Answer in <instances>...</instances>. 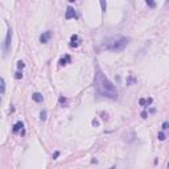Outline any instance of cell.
<instances>
[{"label":"cell","instance_id":"obj_13","mask_svg":"<svg viewBox=\"0 0 169 169\" xmlns=\"http://www.w3.org/2000/svg\"><path fill=\"white\" fill-rule=\"evenodd\" d=\"M17 67H19V69H22V67H24V62H22V61H19V62H17Z\"/></svg>","mask_w":169,"mask_h":169},{"label":"cell","instance_id":"obj_1","mask_svg":"<svg viewBox=\"0 0 169 169\" xmlns=\"http://www.w3.org/2000/svg\"><path fill=\"white\" fill-rule=\"evenodd\" d=\"M95 90H97L98 95L100 97L108 98V99H116L118 98V90L108 78L102 73L99 67H97V73H95Z\"/></svg>","mask_w":169,"mask_h":169},{"label":"cell","instance_id":"obj_6","mask_svg":"<svg viewBox=\"0 0 169 169\" xmlns=\"http://www.w3.org/2000/svg\"><path fill=\"white\" fill-rule=\"evenodd\" d=\"M32 99L37 103H41L42 100H44V97H42V94H40V92H35V94L32 95Z\"/></svg>","mask_w":169,"mask_h":169},{"label":"cell","instance_id":"obj_21","mask_svg":"<svg viewBox=\"0 0 169 169\" xmlns=\"http://www.w3.org/2000/svg\"><path fill=\"white\" fill-rule=\"evenodd\" d=\"M168 169H169V162H168Z\"/></svg>","mask_w":169,"mask_h":169},{"label":"cell","instance_id":"obj_5","mask_svg":"<svg viewBox=\"0 0 169 169\" xmlns=\"http://www.w3.org/2000/svg\"><path fill=\"white\" fill-rule=\"evenodd\" d=\"M50 37H52V32H50V30H46V32H44L40 36V41L42 44H46V42L50 40Z\"/></svg>","mask_w":169,"mask_h":169},{"label":"cell","instance_id":"obj_8","mask_svg":"<svg viewBox=\"0 0 169 169\" xmlns=\"http://www.w3.org/2000/svg\"><path fill=\"white\" fill-rule=\"evenodd\" d=\"M22 127H24V124H22L21 122H17L15 126H13V132H15V134L16 132H19L20 129H22Z\"/></svg>","mask_w":169,"mask_h":169},{"label":"cell","instance_id":"obj_14","mask_svg":"<svg viewBox=\"0 0 169 169\" xmlns=\"http://www.w3.org/2000/svg\"><path fill=\"white\" fill-rule=\"evenodd\" d=\"M21 77H22V73H20V72H17V73H16V78H17V79H20Z\"/></svg>","mask_w":169,"mask_h":169},{"label":"cell","instance_id":"obj_16","mask_svg":"<svg viewBox=\"0 0 169 169\" xmlns=\"http://www.w3.org/2000/svg\"><path fill=\"white\" fill-rule=\"evenodd\" d=\"M100 5H102L103 11H106V7H107V5H106V3H105V1H100Z\"/></svg>","mask_w":169,"mask_h":169},{"label":"cell","instance_id":"obj_18","mask_svg":"<svg viewBox=\"0 0 169 169\" xmlns=\"http://www.w3.org/2000/svg\"><path fill=\"white\" fill-rule=\"evenodd\" d=\"M60 102H61V103H65V102H66V99H65V98H62V97H61V98H60Z\"/></svg>","mask_w":169,"mask_h":169},{"label":"cell","instance_id":"obj_2","mask_svg":"<svg viewBox=\"0 0 169 169\" xmlns=\"http://www.w3.org/2000/svg\"><path fill=\"white\" fill-rule=\"evenodd\" d=\"M128 41H129L128 37L118 36V37H112V38H110V40H107V42L105 44V48L108 50L119 52V50H123L127 45H128Z\"/></svg>","mask_w":169,"mask_h":169},{"label":"cell","instance_id":"obj_12","mask_svg":"<svg viewBox=\"0 0 169 169\" xmlns=\"http://www.w3.org/2000/svg\"><path fill=\"white\" fill-rule=\"evenodd\" d=\"M157 137H159L160 140H165V135L162 134V132H160V134H159V136H157Z\"/></svg>","mask_w":169,"mask_h":169},{"label":"cell","instance_id":"obj_7","mask_svg":"<svg viewBox=\"0 0 169 169\" xmlns=\"http://www.w3.org/2000/svg\"><path fill=\"white\" fill-rule=\"evenodd\" d=\"M70 46H72V48H77L78 46V36L77 35L72 36V42H70Z\"/></svg>","mask_w":169,"mask_h":169},{"label":"cell","instance_id":"obj_11","mask_svg":"<svg viewBox=\"0 0 169 169\" xmlns=\"http://www.w3.org/2000/svg\"><path fill=\"white\" fill-rule=\"evenodd\" d=\"M46 119V111H42L41 112V120H45Z\"/></svg>","mask_w":169,"mask_h":169},{"label":"cell","instance_id":"obj_15","mask_svg":"<svg viewBox=\"0 0 169 169\" xmlns=\"http://www.w3.org/2000/svg\"><path fill=\"white\" fill-rule=\"evenodd\" d=\"M169 128V123H164L162 124V129H168Z\"/></svg>","mask_w":169,"mask_h":169},{"label":"cell","instance_id":"obj_10","mask_svg":"<svg viewBox=\"0 0 169 169\" xmlns=\"http://www.w3.org/2000/svg\"><path fill=\"white\" fill-rule=\"evenodd\" d=\"M0 84H1V94H4V91H5V82H4V79H0Z\"/></svg>","mask_w":169,"mask_h":169},{"label":"cell","instance_id":"obj_3","mask_svg":"<svg viewBox=\"0 0 169 169\" xmlns=\"http://www.w3.org/2000/svg\"><path fill=\"white\" fill-rule=\"evenodd\" d=\"M11 38H12V30H8V33H7V37H5V41H4V52H5V54H7V52H8V50H9Z\"/></svg>","mask_w":169,"mask_h":169},{"label":"cell","instance_id":"obj_17","mask_svg":"<svg viewBox=\"0 0 169 169\" xmlns=\"http://www.w3.org/2000/svg\"><path fill=\"white\" fill-rule=\"evenodd\" d=\"M147 4L149 5V7H155V3H153V1H149V0L147 1Z\"/></svg>","mask_w":169,"mask_h":169},{"label":"cell","instance_id":"obj_19","mask_svg":"<svg viewBox=\"0 0 169 169\" xmlns=\"http://www.w3.org/2000/svg\"><path fill=\"white\" fill-rule=\"evenodd\" d=\"M58 155H60V153H58V152H56V153L53 155V159H56V157H58Z\"/></svg>","mask_w":169,"mask_h":169},{"label":"cell","instance_id":"obj_20","mask_svg":"<svg viewBox=\"0 0 169 169\" xmlns=\"http://www.w3.org/2000/svg\"><path fill=\"white\" fill-rule=\"evenodd\" d=\"M110 169H115V167H111V168H110Z\"/></svg>","mask_w":169,"mask_h":169},{"label":"cell","instance_id":"obj_4","mask_svg":"<svg viewBox=\"0 0 169 169\" xmlns=\"http://www.w3.org/2000/svg\"><path fill=\"white\" fill-rule=\"evenodd\" d=\"M73 17H77V13H75V9L73 7H67L66 9V15H65V19L69 20V19H73Z\"/></svg>","mask_w":169,"mask_h":169},{"label":"cell","instance_id":"obj_9","mask_svg":"<svg viewBox=\"0 0 169 169\" xmlns=\"http://www.w3.org/2000/svg\"><path fill=\"white\" fill-rule=\"evenodd\" d=\"M69 61H70V57L69 56H65V58H61L60 60V65L64 66V65H66V62H69Z\"/></svg>","mask_w":169,"mask_h":169}]
</instances>
